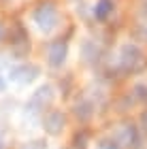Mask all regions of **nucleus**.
Masks as SVG:
<instances>
[{
  "label": "nucleus",
  "instance_id": "nucleus-1",
  "mask_svg": "<svg viewBox=\"0 0 147 149\" xmlns=\"http://www.w3.org/2000/svg\"><path fill=\"white\" fill-rule=\"evenodd\" d=\"M0 149H2V147H0Z\"/></svg>",
  "mask_w": 147,
  "mask_h": 149
}]
</instances>
